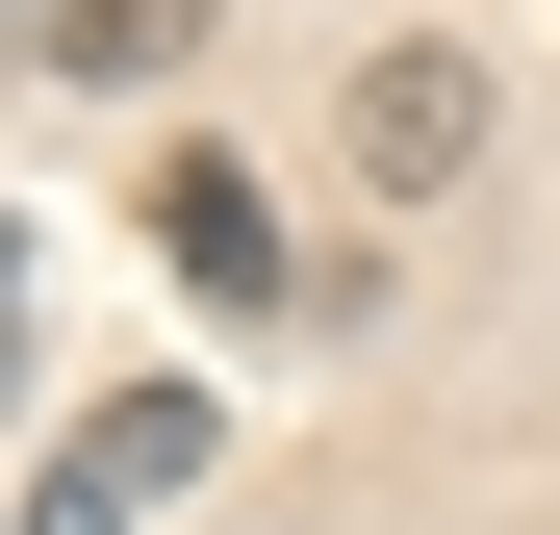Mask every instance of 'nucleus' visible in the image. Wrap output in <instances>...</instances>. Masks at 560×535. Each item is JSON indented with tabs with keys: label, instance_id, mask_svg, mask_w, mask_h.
Wrapping results in <instances>:
<instances>
[{
	"label": "nucleus",
	"instance_id": "obj_1",
	"mask_svg": "<svg viewBox=\"0 0 560 535\" xmlns=\"http://www.w3.org/2000/svg\"><path fill=\"white\" fill-rule=\"evenodd\" d=\"M205 460H230V408H205V383H103V408H77V460L26 485V535H153Z\"/></svg>",
	"mask_w": 560,
	"mask_h": 535
},
{
	"label": "nucleus",
	"instance_id": "obj_2",
	"mask_svg": "<svg viewBox=\"0 0 560 535\" xmlns=\"http://www.w3.org/2000/svg\"><path fill=\"white\" fill-rule=\"evenodd\" d=\"M331 128H357V205H433V178L485 153V77H458V51H357Z\"/></svg>",
	"mask_w": 560,
	"mask_h": 535
},
{
	"label": "nucleus",
	"instance_id": "obj_3",
	"mask_svg": "<svg viewBox=\"0 0 560 535\" xmlns=\"http://www.w3.org/2000/svg\"><path fill=\"white\" fill-rule=\"evenodd\" d=\"M153 255H178V281H205V306H255V281H280V230H255V178H230L205 128L153 153Z\"/></svg>",
	"mask_w": 560,
	"mask_h": 535
},
{
	"label": "nucleus",
	"instance_id": "obj_4",
	"mask_svg": "<svg viewBox=\"0 0 560 535\" xmlns=\"http://www.w3.org/2000/svg\"><path fill=\"white\" fill-rule=\"evenodd\" d=\"M205 0H26V77H178Z\"/></svg>",
	"mask_w": 560,
	"mask_h": 535
}]
</instances>
